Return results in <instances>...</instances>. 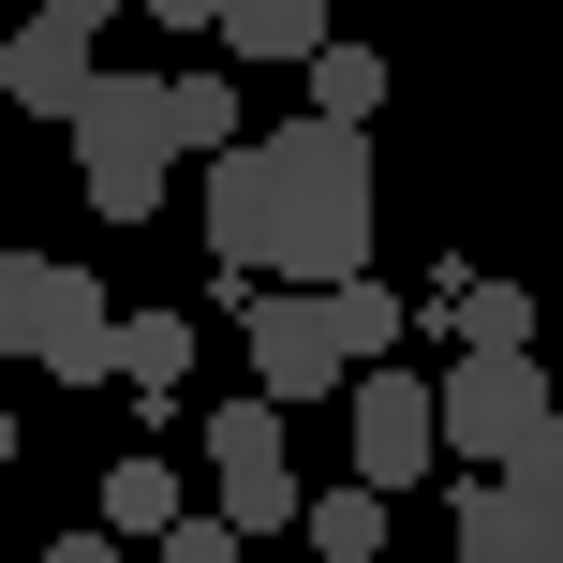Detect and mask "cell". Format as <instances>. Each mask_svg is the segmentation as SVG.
<instances>
[{"label": "cell", "instance_id": "obj_1", "mask_svg": "<svg viewBox=\"0 0 563 563\" xmlns=\"http://www.w3.org/2000/svg\"><path fill=\"white\" fill-rule=\"evenodd\" d=\"M208 253H223V297L267 282V297H327L371 253V134L341 119H282V134H238L208 164Z\"/></svg>", "mask_w": 563, "mask_h": 563}, {"label": "cell", "instance_id": "obj_2", "mask_svg": "<svg viewBox=\"0 0 563 563\" xmlns=\"http://www.w3.org/2000/svg\"><path fill=\"white\" fill-rule=\"evenodd\" d=\"M430 430H445V460H489V475L563 489V400H549V356H460L445 386H430Z\"/></svg>", "mask_w": 563, "mask_h": 563}, {"label": "cell", "instance_id": "obj_3", "mask_svg": "<svg viewBox=\"0 0 563 563\" xmlns=\"http://www.w3.org/2000/svg\"><path fill=\"white\" fill-rule=\"evenodd\" d=\"M0 356L59 371V386H104V371H119V311H104V282L59 267V253H0Z\"/></svg>", "mask_w": 563, "mask_h": 563}, {"label": "cell", "instance_id": "obj_4", "mask_svg": "<svg viewBox=\"0 0 563 563\" xmlns=\"http://www.w3.org/2000/svg\"><path fill=\"white\" fill-rule=\"evenodd\" d=\"M164 178H178V148H164V75H89V104H75V194L104 208V223H148Z\"/></svg>", "mask_w": 563, "mask_h": 563}, {"label": "cell", "instance_id": "obj_5", "mask_svg": "<svg viewBox=\"0 0 563 563\" xmlns=\"http://www.w3.org/2000/svg\"><path fill=\"white\" fill-rule=\"evenodd\" d=\"M238 341H253V400L297 416V400H341L356 386V341H341V297H238Z\"/></svg>", "mask_w": 563, "mask_h": 563}, {"label": "cell", "instance_id": "obj_6", "mask_svg": "<svg viewBox=\"0 0 563 563\" xmlns=\"http://www.w3.org/2000/svg\"><path fill=\"white\" fill-rule=\"evenodd\" d=\"M194 460H208V519H223V534H297V460H282V416L267 400H223V416L194 430Z\"/></svg>", "mask_w": 563, "mask_h": 563}, {"label": "cell", "instance_id": "obj_7", "mask_svg": "<svg viewBox=\"0 0 563 563\" xmlns=\"http://www.w3.org/2000/svg\"><path fill=\"white\" fill-rule=\"evenodd\" d=\"M341 400H356V489H386V505H400V489L445 460V430H430V371H356Z\"/></svg>", "mask_w": 563, "mask_h": 563}, {"label": "cell", "instance_id": "obj_8", "mask_svg": "<svg viewBox=\"0 0 563 563\" xmlns=\"http://www.w3.org/2000/svg\"><path fill=\"white\" fill-rule=\"evenodd\" d=\"M460 563H563V489H534V475L460 489Z\"/></svg>", "mask_w": 563, "mask_h": 563}, {"label": "cell", "instance_id": "obj_9", "mask_svg": "<svg viewBox=\"0 0 563 563\" xmlns=\"http://www.w3.org/2000/svg\"><path fill=\"white\" fill-rule=\"evenodd\" d=\"M0 104L75 119V104H89V45H75V30H45V15H30V30H0Z\"/></svg>", "mask_w": 563, "mask_h": 563}, {"label": "cell", "instance_id": "obj_10", "mask_svg": "<svg viewBox=\"0 0 563 563\" xmlns=\"http://www.w3.org/2000/svg\"><path fill=\"white\" fill-rule=\"evenodd\" d=\"M445 341H460V356H534V341H549V311H534V282H505V267H460L445 282Z\"/></svg>", "mask_w": 563, "mask_h": 563}, {"label": "cell", "instance_id": "obj_11", "mask_svg": "<svg viewBox=\"0 0 563 563\" xmlns=\"http://www.w3.org/2000/svg\"><path fill=\"white\" fill-rule=\"evenodd\" d=\"M178 519H194L178 460H104V519H89V534H119V549H164Z\"/></svg>", "mask_w": 563, "mask_h": 563}, {"label": "cell", "instance_id": "obj_12", "mask_svg": "<svg viewBox=\"0 0 563 563\" xmlns=\"http://www.w3.org/2000/svg\"><path fill=\"white\" fill-rule=\"evenodd\" d=\"M119 386H134L148 416H178V386H194V311H119Z\"/></svg>", "mask_w": 563, "mask_h": 563}, {"label": "cell", "instance_id": "obj_13", "mask_svg": "<svg viewBox=\"0 0 563 563\" xmlns=\"http://www.w3.org/2000/svg\"><path fill=\"white\" fill-rule=\"evenodd\" d=\"M164 148H178V164H223V148H238V75H208V59L164 75Z\"/></svg>", "mask_w": 563, "mask_h": 563}, {"label": "cell", "instance_id": "obj_14", "mask_svg": "<svg viewBox=\"0 0 563 563\" xmlns=\"http://www.w3.org/2000/svg\"><path fill=\"white\" fill-rule=\"evenodd\" d=\"M208 45H223V59H311V45H327V0H223Z\"/></svg>", "mask_w": 563, "mask_h": 563}, {"label": "cell", "instance_id": "obj_15", "mask_svg": "<svg viewBox=\"0 0 563 563\" xmlns=\"http://www.w3.org/2000/svg\"><path fill=\"white\" fill-rule=\"evenodd\" d=\"M297 75H311V119H341V134H371V104H386V59H371V45H341V30H327V45H311Z\"/></svg>", "mask_w": 563, "mask_h": 563}, {"label": "cell", "instance_id": "obj_16", "mask_svg": "<svg viewBox=\"0 0 563 563\" xmlns=\"http://www.w3.org/2000/svg\"><path fill=\"white\" fill-rule=\"evenodd\" d=\"M297 534L327 549V563H386V489H311Z\"/></svg>", "mask_w": 563, "mask_h": 563}, {"label": "cell", "instance_id": "obj_17", "mask_svg": "<svg viewBox=\"0 0 563 563\" xmlns=\"http://www.w3.org/2000/svg\"><path fill=\"white\" fill-rule=\"evenodd\" d=\"M327 297H341V341H356V371H386V341L416 327V311H400V297H386L371 267H356V282H327Z\"/></svg>", "mask_w": 563, "mask_h": 563}, {"label": "cell", "instance_id": "obj_18", "mask_svg": "<svg viewBox=\"0 0 563 563\" xmlns=\"http://www.w3.org/2000/svg\"><path fill=\"white\" fill-rule=\"evenodd\" d=\"M164 563H238V534H223V519L194 505V519H178V534H164Z\"/></svg>", "mask_w": 563, "mask_h": 563}, {"label": "cell", "instance_id": "obj_19", "mask_svg": "<svg viewBox=\"0 0 563 563\" xmlns=\"http://www.w3.org/2000/svg\"><path fill=\"white\" fill-rule=\"evenodd\" d=\"M30 15H45V30H75V45H89V30L119 15V0H30Z\"/></svg>", "mask_w": 563, "mask_h": 563}, {"label": "cell", "instance_id": "obj_20", "mask_svg": "<svg viewBox=\"0 0 563 563\" xmlns=\"http://www.w3.org/2000/svg\"><path fill=\"white\" fill-rule=\"evenodd\" d=\"M148 15H164V30H194V45H208V30H223V0H148Z\"/></svg>", "mask_w": 563, "mask_h": 563}, {"label": "cell", "instance_id": "obj_21", "mask_svg": "<svg viewBox=\"0 0 563 563\" xmlns=\"http://www.w3.org/2000/svg\"><path fill=\"white\" fill-rule=\"evenodd\" d=\"M45 563H119V534H59V549H45Z\"/></svg>", "mask_w": 563, "mask_h": 563}, {"label": "cell", "instance_id": "obj_22", "mask_svg": "<svg viewBox=\"0 0 563 563\" xmlns=\"http://www.w3.org/2000/svg\"><path fill=\"white\" fill-rule=\"evenodd\" d=\"M15 460H30V445H15V416H0V489H15Z\"/></svg>", "mask_w": 563, "mask_h": 563}, {"label": "cell", "instance_id": "obj_23", "mask_svg": "<svg viewBox=\"0 0 563 563\" xmlns=\"http://www.w3.org/2000/svg\"><path fill=\"white\" fill-rule=\"evenodd\" d=\"M549 400H563V341H549Z\"/></svg>", "mask_w": 563, "mask_h": 563}, {"label": "cell", "instance_id": "obj_24", "mask_svg": "<svg viewBox=\"0 0 563 563\" xmlns=\"http://www.w3.org/2000/svg\"><path fill=\"white\" fill-rule=\"evenodd\" d=\"M386 563H400V549H386Z\"/></svg>", "mask_w": 563, "mask_h": 563}]
</instances>
